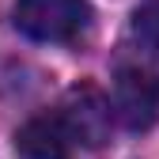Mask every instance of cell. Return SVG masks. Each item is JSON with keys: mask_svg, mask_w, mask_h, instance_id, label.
I'll return each mask as SVG.
<instances>
[{"mask_svg": "<svg viewBox=\"0 0 159 159\" xmlns=\"http://www.w3.org/2000/svg\"><path fill=\"white\" fill-rule=\"evenodd\" d=\"M87 23V0H15V27L34 42H72Z\"/></svg>", "mask_w": 159, "mask_h": 159, "instance_id": "6da1fadb", "label": "cell"}, {"mask_svg": "<svg viewBox=\"0 0 159 159\" xmlns=\"http://www.w3.org/2000/svg\"><path fill=\"white\" fill-rule=\"evenodd\" d=\"M57 121H61L65 136L72 144H84V148H98L110 136V121H114V110H110V98L91 87V84H80L65 95L61 110H57Z\"/></svg>", "mask_w": 159, "mask_h": 159, "instance_id": "7a4b0ae2", "label": "cell"}, {"mask_svg": "<svg viewBox=\"0 0 159 159\" xmlns=\"http://www.w3.org/2000/svg\"><path fill=\"white\" fill-rule=\"evenodd\" d=\"M114 117L133 133H144L159 121V76L152 68L129 65L114 80V98H110Z\"/></svg>", "mask_w": 159, "mask_h": 159, "instance_id": "3957f363", "label": "cell"}, {"mask_svg": "<svg viewBox=\"0 0 159 159\" xmlns=\"http://www.w3.org/2000/svg\"><path fill=\"white\" fill-rule=\"evenodd\" d=\"M15 155L19 159H68L72 155V140L65 136L57 114H42V117H30L27 125H19Z\"/></svg>", "mask_w": 159, "mask_h": 159, "instance_id": "277c9868", "label": "cell"}, {"mask_svg": "<svg viewBox=\"0 0 159 159\" xmlns=\"http://www.w3.org/2000/svg\"><path fill=\"white\" fill-rule=\"evenodd\" d=\"M129 38L144 57L159 61V0H140L129 19Z\"/></svg>", "mask_w": 159, "mask_h": 159, "instance_id": "5b68a950", "label": "cell"}]
</instances>
